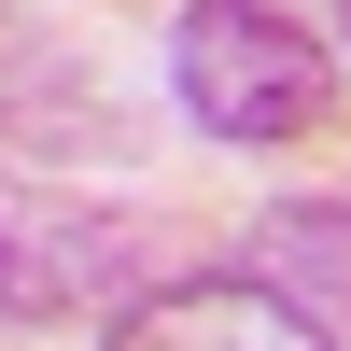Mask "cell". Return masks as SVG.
I'll return each instance as SVG.
<instances>
[{
	"mask_svg": "<svg viewBox=\"0 0 351 351\" xmlns=\"http://www.w3.org/2000/svg\"><path fill=\"white\" fill-rule=\"evenodd\" d=\"M169 84L211 141H309L337 112V56L267 0H183L169 14Z\"/></svg>",
	"mask_w": 351,
	"mask_h": 351,
	"instance_id": "cell-1",
	"label": "cell"
},
{
	"mask_svg": "<svg viewBox=\"0 0 351 351\" xmlns=\"http://www.w3.org/2000/svg\"><path fill=\"white\" fill-rule=\"evenodd\" d=\"M112 295H141V225L99 197L0 183V324H84Z\"/></svg>",
	"mask_w": 351,
	"mask_h": 351,
	"instance_id": "cell-2",
	"label": "cell"
},
{
	"mask_svg": "<svg viewBox=\"0 0 351 351\" xmlns=\"http://www.w3.org/2000/svg\"><path fill=\"white\" fill-rule=\"evenodd\" d=\"M99 351H337L281 281L253 267H197V281H141L99 309Z\"/></svg>",
	"mask_w": 351,
	"mask_h": 351,
	"instance_id": "cell-3",
	"label": "cell"
},
{
	"mask_svg": "<svg viewBox=\"0 0 351 351\" xmlns=\"http://www.w3.org/2000/svg\"><path fill=\"white\" fill-rule=\"evenodd\" d=\"M253 281H281V295L351 351V211H337V197H281L267 239H253Z\"/></svg>",
	"mask_w": 351,
	"mask_h": 351,
	"instance_id": "cell-4",
	"label": "cell"
},
{
	"mask_svg": "<svg viewBox=\"0 0 351 351\" xmlns=\"http://www.w3.org/2000/svg\"><path fill=\"white\" fill-rule=\"evenodd\" d=\"M337 43H351V0H337Z\"/></svg>",
	"mask_w": 351,
	"mask_h": 351,
	"instance_id": "cell-5",
	"label": "cell"
}]
</instances>
